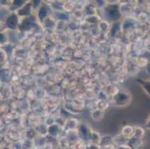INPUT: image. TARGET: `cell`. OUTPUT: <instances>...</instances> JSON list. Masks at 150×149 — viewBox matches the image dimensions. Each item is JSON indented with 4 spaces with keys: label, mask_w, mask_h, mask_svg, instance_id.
Here are the masks:
<instances>
[{
    "label": "cell",
    "mask_w": 150,
    "mask_h": 149,
    "mask_svg": "<svg viewBox=\"0 0 150 149\" xmlns=\"http://www.w3.org/2000/svg\"><path fill=\"white\" fill-rule=\"evenodd\" d=\"M144 129L142 128H137L134 131V137H136V138H139V139H141L143 136H144Z\"/></svg>",
    "instance_id": "obj_1"
},
{
    "label": "cell",
    "mask_w": 150,
    "mask_h": 149,
    "mask_svg": "<svg viewBox=\"0 0 150 149\" xmlns=\"http://www.w3.org/2000/svg\"><path fill=\"white\" fill-rule=\"evenodd\" d=\"M117 149H133L129 145H123L117 146Z\"/></svg>",
    "instance_id": "obj_3"
},
{
    "label": "cell",
    "mask_w": 150,
    "mask_h": 149,
    "mask_svg": "<svg viewBox=\"0 0 150 149\" xmlns=\"http://www.w3.org/2000/svg\"><path fill=\"white\" fill-rule=\"evenodd\" d=\"M142 87L144 88V91L148 95H150V80L146 81L142 83Z\"/></svg>",
    "instance_id": "obj_2"
},
{
    "label": "cell",
    "mask_w": 150,
    "mask_h": 149,
    "mask_svg": "<svg viewBox=\"0 0 150 149\" xmlns=\"http://www.w3.org/2000/svg\"><path fill=\"white\" fill-rule=\"evenodd\" d=\"M146 127L147 128H149V129L150 130V116L149 117L148 119H147L146 121Z\"/></svg>",
    "instance_id": "obj_4"
},
{
    "label": "cell",
    "mask_w": 150,
    "mask_h": 149,
    "mask_svg": "<svg viewBox=\"0 0 150 149\" xmlns=\"http://www.w3.org/2000/svg\"><path fill=\"white\" fill-rule=\"evenodd\" d=\"M147 72L150 74V64H149L148 66H147Z\"/></svg>",
    "instance_id": "obj_5"
}]
</instances>
